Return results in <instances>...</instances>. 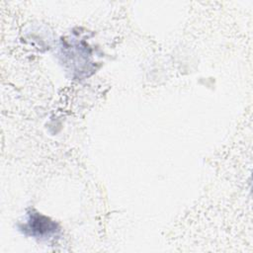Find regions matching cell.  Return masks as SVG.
<instances>
[{"label":"cell","mask_w":253,"mask_h":253,"mask_svg":"<svg viewBox=\"0 0 253 253\" xmlns=\"http://www.w3.org/2000/svg\"><path fill=\"white\" fill-rule=\"evenodd\" d=\"M28 227H29L28 229L31 230V233L33 235L43 236L45 234H48L54 231L55 224L44 216L35 214L29 220Z\"/></svg>","instance_id":"1"}]
</instances>
